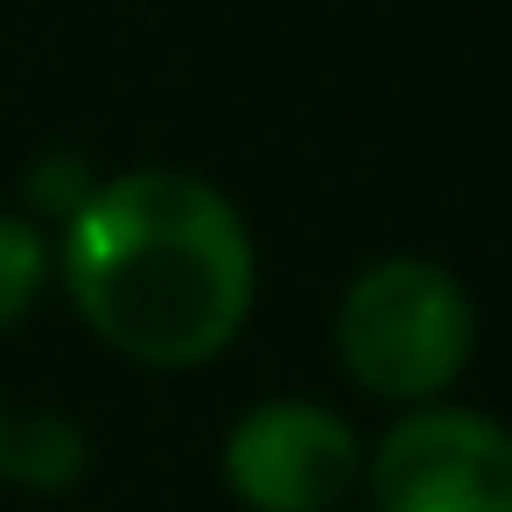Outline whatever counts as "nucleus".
Masks as SVG:
<instances>
[{"mask_svg": "<svg viewBox=\"0 0 512 512\" xmlns=\"http://www.w3.org/2000/svg\"><path fill=\"white\" fill-rule=\"evenodd\" d=\"M57 274L85 330L155 372L225 358L260 295L239 204L190 169L99 176L92 204L57 232Z\"/></svg>", "mask_w": 512, "mask_h": 512, "instance_id": "nucleus-1", "label": "nucleus"}, {"mask_svg": "<svg viewBox=\"0 0 512 512\" xmlns=\"http://www.w3.org/2000/svg\"><path fill=\"white\" fill-rule=\"evenodd\" d=\"M477 358V302L442 260H372L337 302V365L358 393L421 407L442 400Z\"/></svg>", "mask_w": 512, "mask_h": 512, "instance_id": "nucleus-2", "label": "nucleus"}, {"mask_svg": "<svg viewBox=\"0 0 512 512\" xmlns=\"http://www.w3.org/2000/svg\"><path fill=\"white\" fill-rule=\"evenodd\" d=\"M372 512H512V428L421 400L365 456Z\"/></svg>", "mask_w": 512, "mask_h": 512, "instance_id": "nucleus-3", "label": "nucleus"}, {"mask_svg": "<svg viewBox=\"0 0 512 512\" xmlns=\"http://www.w3.org/2000/svg\"><path fill=\"white\" fill-rule=\"evenodd\" d=\"M218 470L246 512H337L365 477V442L323 400H260L232 421Z\"/></svg>", "mask_w": 512, "mask_h": 512, "instance_id": "nucleus-4", "label": "nucleus"}, {"mask_svg": "<svg viewBox=\"0 0 512 512\" xmlns=\"http://www.w3.org/2000/svg\"><path fill=\"white\" fill-rule=\"evenodd\" d=\"M92 470V442L71 414H22L8 421V449H0V477H15L22 491H71Z\"/></svg>", "mask_w": 512, "mask_h": 512, "instance_id": "nucleus-5", "label": "nucleus"}, {"mask_svg": "<svg viewBox=\"0 0 512 512\" xmlns=\"http://www.w3.org/2000/svg\"><path fill=\"white\" fill-rule=\"evenodd\" d=\"M57 274V239L36 225V218H15V211H0V330L22 323L43 288Z\"/></svg>", "mask_w": 512, "mask_h": 512, "instance_id": "nucleus-6", "label": "nucleus"}, {"mask_svg": "<svg viewBox=\"0 0 512 512\" xmlns=\"http://www.w3.org/2000/svg\"><path fill=\"white\" fill-rule=\"evenodd\" d=\"M92 190H99V169H92L85 155H64V148H57V155H43V162L29 169V218L57 239V232L92 204Z\"/></svg>", "mask_w": 512, "mask_h": 512, "instance_id": "nucleus-7", "label": "nucleus"}, {"mask_svg": "<svg viewBox=\"0 0 512 512\" xmlns=\"http://www.w3.org/2000/svg\"><path fill=\"white\" fill-rule=\"evenodd\" d=\"M0 449H8V414H0ZM0 484H8V477H0Z\"/></svg>", "mask_w": 512, "mask_h": 512, "instance_id": "nucleus-8", "label": "nucleus"}]
</instances>
